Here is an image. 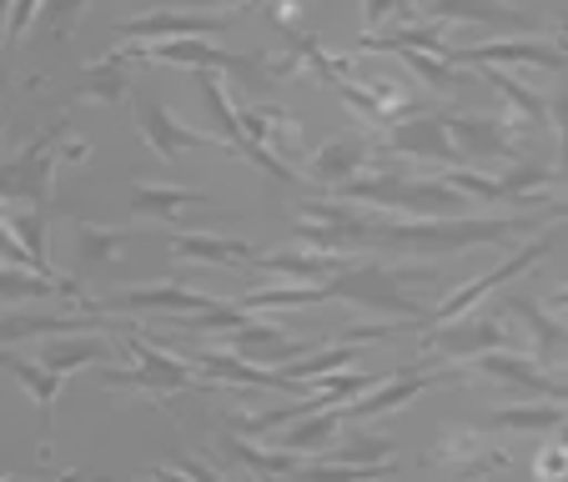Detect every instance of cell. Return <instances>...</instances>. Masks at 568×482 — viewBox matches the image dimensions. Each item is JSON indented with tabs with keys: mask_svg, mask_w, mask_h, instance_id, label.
Instances as JSON below:
<instances>
[{
	"mask_svg": "<svg viewBox=\"0 0 568 482\" xmlns=\"http://www.w3.org/2000/svg\"><path fill=\"white\" fill-rule=\"evenodd\" d=\"M554 222H568V202L554 212H508V216H433V222H413V216H393L363 206L347 232H337V252H393V257H458L473 247H504L514 236L548 232Z\"/></svg>",
	"mask_w": 568,
	"mask_h": 482,
	"instance_id": "cell-1",
	"label": "cell"
},
{
	"mask_svg": "<svg viewBox=\"0 0 568 482\" xmlns=\"http://www.w3.org/2000/svg\"><path fill=\"white\" fill-rule=\"evenodd\" d=\"M126 352L136 357V367H101V382L106 387H136L146 397H176V392H206L216 387L212 377H202L192 367L186 352H172L161 337H146L141 327H126Z\"/></svg>",
	"mask_w": 568,
	"mask_h": 482,
	"instance_id": "cell-2",
	"label": "cell"
},
{
	"mask_svg": "<svg viewBox=\"0 0 568 482\" xmlns=\"http://www.w3.org/2000/svg\"><path fill=\"white\" fill-rule=\"evenodd\" d=\"M65 131L71 121L51 116V126L41 136H31L16 156L0 161V206H45L55 192V172H61V146H65Z\"/></svg>",
	"mask_w": 568,
	"mask_h": 482,
	"instance_id": "cell-3",
	"label": "cell"
},
{
	"mask_svg": "<svg viewBox=\"0 0 568 482\" xmlns=\"http://www.w3.org/2000/svg\"><path fill=\"white\" fill-rule=\"evenodd\" d=\"M418 21H468V25H488V31H514V35H544V41H564L568 25L534 16L514 0H423Z\"/></svg>",
	"mask_w": 568,
	"mask_h": 482,
	"instance_id": "cell-4",
	"label": "cell"
},
{
	"mask_svg": "<svg viewBox=\"0 0 568 482\" xmlns=\"http://www.w3.org/2000/svg\"><path fill=\"white\" fill-rule=\"evenodd\" d=\"M554 247H558V222L548 226V232H534V242H528L524 252H514V257H504L494 271H483V277H468L463 287H453L448 297H443L438 307H433V317H428V321H438V327H443V321L468 317V311L478 307L483 297H494V291H504L514 277H528V271H534L544 257H554Z\"/></svg>",
	"mask_w": 568,
	"mask_h": 482,
	"instance_id": "cell-5",
	"label": "cell"
},
{
	"mask_svg": "<svg viewBox=\"0 0 568 482\" xmlns=\"http://www.w3.org/2000/svg\"><path fill=\"white\" fill-rule=\"evenodd\" d=\"M498 347H518V352H524V337L508 332V321H498L494 311H478V307H473L468 317L433 327L428 342H423V357H448V362H473V357L498 352Z\"/></svg>",
	"mask_w": 568,
	"mask_h": 482,
	"instance_id": "cell-6",
	"label": "cell"
},
{
	"mask_svg": "<svg viewBox=\"0 0 568 482\" xmlns=\"http://www.w3.org/2000/svg\"><path fill=\"white\" fill-rule=\"evenodd\" d=\"M236 25V16L226 11H192V6H156L141 11L131 21L116 25V41L126 45H151V41H192V35H226Z\"/></svg>",
	"mask_w": 568,
	"mask_h": 482,
	"instance_id": "cell-7",
	"label": "cell"
},
{
	"mask_svg": "<svg viewBox=\"0 0 568 482\" xmlns=\"http://www.w3.org/2000/svg\"><path fill=\"white\" fill-rule=\"evenodd\" d=\"M448 116H453L448 106H433V111H423V116H408V121H397V126L377 131V141H383V151H393V156H403V161L463 166V151H458V141H453Z\"/></svg>",
	"mask_w": 568,
	"mask_h": 482,
	"instance_id": "cell-8",
	"label": "cell"
},
{
	"mask_svg": "<svg viewBox=\"0 0 568 482\" xmlns=\"http://www.w3.org/2000/svg\"><path fill=\"white\" fill-rule=\"evenodd\" d=\"M377 161H383L377 131H347V136H333V141H322L317 151H307L302 176H312L322 192H337V186L357 182L363 172H373Z\"/></svg>",
	"mask_w": 568,
	"mask_h": 482,
	"instance_id": "cell-9",
	"label": "cell"
},
{
	"mask_svg": "<svg viewBox=\"0 0 568 482\" xmlns=\"http://www.w3.org/2000/svg\"><path fill=\"white\" fill-rule=\"evenodd\" d=\"M91 307L126 311V317H141V311H156V317H202V311H216V307H226V301L182 287V281H141V287H121V291H111V297H97Z\"/></svg>",
	"mask_w": 568,
	"mask_h": 482,
	"instance_id": "cell-10",
	"label": "cell"
},
{
	"mask_svg": "<svg viewBox=\"0 0 568 482\" xmlns=\"http://www.w3.org/2000/svg\"><path fill=\"white\" fill-rule=\"evenodd\" d=\"M131 111H136L141 136L151 141V151H156L161 161H176V156H186V151H206V146H216V151L232 156V146H226L222 136H206V131L186 126V121L176 116L172 106H161L151 91H131Z\"/></svg>",
	"mask_w": 568,
	"mask_h": 482,
	"instance_id": "cell-11",
	"label": "cell"
},
{
	"mask_svg": "<svg viewBox=\"0 0 568 482\" xmlns=\"http://www.w3.org/2000/svg\"><path fill=\"white\" fill-rule=\"evenodd\" d=\"M428 462L453 478L473 482V478H504L508 472V452L498 442H483V428H448L438 432V442L428 448Z\"/></svg>",
	"mask_w": 568,
	"mask_h": 482,
	"instance_id": "cell-12",
	"label": "cell"
},
{
	"mask_svg": "<svg viewBox=\"0 0 568 482\" xmlns=\"http://www.w3.org/2000/svg\"><path fill=\"white\" fill-rule=\"evenodd\" d=\"M473 377H488V382H504V387H518L528 397H544V402H568V382L554 377L538 357L518 352V347H498V352H483L473 362H463Z\"/></svg>",
	"mask_w": 568,
	"mask_h": 482,
	"instance_id": "cell-13",
	"label": "cell"
},
{
	"mask_svg": "<svg viewBox=\"0 0 568 482\" xmlns=\"http://www.w3.org/2000/svg\"><path fill=\"white\" fill-rule=\"evenodd\" d=\"M448 121H453V141L463 151V166H483V161L508 166V161H524L508 116H494V111H453Z\"/></svg>",
	"mask_w": 568,
	"mask_h": 482,
	"instance_id": "cell-14",
	"label": "cell"
},
{
	"mask_svg": "<svg viewBox=\"0 0 568 482\" xmlns=\"http://www.w3.org/2000/svg\"><path fill=\"white\" fill-rule=\"evenodd\" d=\"M453 65H544V71L568 75L564 41H544V35H514V41H483V45H453Z\"/></svg>",
	"mask_w": 568,
	"mask_h": 482,
	"instance_id": "cell-15",
	"label": "cell"
},
{
	"mask_svg": "<svg viewBox=\"0 0 568 482\" xmlns=\"http://www.w3.org/2000/svg\"><path fill=\"white\" fill-rule=\"evenodd\" d=\"M498 307H504V317H524L518 327H524V352L538 357V362H568V321H558L554 307H538L534 297H524V291H498Z\"/></svg>",
	"mask_w": 568,
	"mask_h": 482,
	"instance_id": "cell-16",
	"label": "cell"
},
{
	"mask_svg": "<svg viewBox=\"0 0 568 482\" xmlns=\"http://www.w3.org/2000/svg\"><path fill=\"white\" fill-rule=\"evenodd\" d=\"M236 121H242V136L257 141V146L272 151L277 161H307V136H302V121L292 116V111L247 106V101H236Z\"/></svg>",
	"mask_w": 568,
	"mask_h": 482,
	"instance_id": "cell-17",
	"label": "cell"
},
{
	"mask_svg": "<svg viewBox=\"0 0 568 482\" xmlns=\"http://www.w3.org/2000/svg\"><path fill=\"white\" fill-rule=\"evenodd\" d=\"M0 372H11L16 382L31 392V402L41 408V462L51 458V442H55V397H61L65 387V372H55V367L45 362H31V357H16L0 347Z\"/></svg>",
	"mask_w": 568,
	"mask_h": 482,
	"instance_id": "cell-18",
	"label": "cell"
},
{
	"mask_svg": "<svg viewBox=\"0 0 568 482\" xmlns=\"http://www.w3.org/2000/svg\"><path fill=\"white\" fill-rule=\"evenodd\" d=\"M51 297L71 301L75 311H97V307H91L97 297H87V287H81V281L41 277V271H31V267H11V261H0V301H51Z\"/></svg>",
	"mask_w": 568,
	"mask_h": 482,
	"instance_id": "cell-19",
	"label": "cell"
},
{
	"mask_svg": "<svg viewBox=\"0 0 568 482\" xmlns=\"http://www.w3.org/2000/svg\"><path fill=\"white\" fill-rule=\"evenodd\" d=\"M131 61H141L136 45H116V51H106L101 61H91L87 71H81V81H75V91H71V101H65V106H75V101H106V106L126 101L131 91H136V86H131V75H126Z\"/></svg>",
	"mask_w": 568,
	"mask_h": 482,
	"instance_id": "cell-20",
	"label": "cell"
},
{
	"mask_svg": "<svg viewBox=\"0 0 568 482\" xmlns=\"http://www.w3.org/2000/svg\"><path fill=\"white\" fill-rule=\"evenodd\" d=\"M252 267L267 271V277H292V281H333V277H343V271H353L357 261L343 257V252L297 247V252H262Z\"/></svg>",
	"mask_w": 568,
	"mask_h": 482,
	"instance_id": "cell-21",
	"label": "cell"
},
{
	"mask_svg": "<svg viewBox=\"0 0 568 482\" xmlns=\"http://www.w3.org/2000/svg\"><path fill=\"white\" fill-rule=\"evenodd\" d=\"M196 206H216L206 192L192 186H161V182H131L126 186V212L131 216H156V222H176V216L196 212Z\"/></svg>",
	"mask_w": 568,
	"mask_h": 482,
	"instance_id": "cell-22",
	"label": "cell"
},
{
	"mask_svg": "<svg viewBox=\"0 0 568 482\" xmlns=\"http://www.w3.org/2000/svg\"><path fill=\"white\" fill-rule=\"evenodd\" d=\"M166 257L176 261H216V267H236V261H257L262 252L236 236H206V232H172L166 236Z\"/></svg>",
	"mask_w": 568,
	"mask_h": 482,
	"instance_id": "cell-23",
	"label": "cell"
},
{
	"mask_svg": "<svg viewBox=\"0 0 568 482\" xmlns=\"http://www.w3.org/2000/svg\"><path fill=\"white\" fill-rule=\"evenodd\" d=\"M483 428H508V432L558 438V432L568 428V402H504V408L483 412Z\"/></svg>",
	"mask_w": 568,
	"mask_h": 482,
	"instance_id": "cell-24",
	"label": "cell"
},
{
	"mask_svg": "<svg viewBox=\"0 0 568 482\" xmlns=\"http://www.w3.org/2000/svg\"><path fill=\"white\" fill-rule=\"evenodd\" d=\"M71 247H75V267L97 271L126 257V232L121 226H101V222H71Z\"/></svg>",
	"mask_w": 568,
	"mask_h": 482,
	"instance_id": "cell-25",
	"label": "cell"
},
{
	"mask_svg": "<svg viewBox=\"0 0 568 482\" xmlns=\"http://www.w3.org/2000/svg\"><path fill=\"white\" fill-rule=\"evenodd\" d=\"M0 216L21 236V247L31 252L36 271H41V277H61L51 261V222H45V206H0Z\"/></svg>",
	"mask_w": 568,
	"mask_h": 482,
	"instance_id": "cell-26",
	"label": "cell"
},
{
	"mask_svg": "<svg viewBox=\"0 0 568 482\" xmlns=\"http://www.w3.org/2000/svg\"><path fill=\"white\" fill-rule=\"evenodd\" d=\"M111 342L97 332H65V337H45L41 342V362L55 367V372H75V367H91V362H106Z\"/></svg>",
	"mask_w": 568,
	"mask_h": 482,
	"instance_id": "cell-27",
	"label": "cell"
},
{
	"mask_svg": "<svg viewBox=\"0 0 568 482\" xmlns=\"http://www.w3.org/2000/svg\"><path fill=\"white\" fill-rule=\"evenodd\" d=\"M317 301H333L322 281H277V287H252L236 297L242 311H297V307H317Z\"/></svg>",
	"mask_w": 568,
	"mask_h": 482,
	"instance_id": "cell-28",
	"label": "cell"
},
{
	"mask_svg": "<svg viewBox=\"0 0 568 482\" xmlns=\"http://www.w3.org/2000/svg\"><path fill=\"white\" fill-rule=\"evenodd\" d=\"M337 428H343V408H327V412H312V418H302V422H292L287 432L277 438V448H287V452H302V458H312V452H327L337 448Z\"/></svg>",
	"mask_w": 568,
	"mask_h": 482,
	"instance_id": "cell-29",
	"label": "cell"
},
{
	"mask_svg": "<svg viewBox=\"0 0 568 482\" xmlns=\"http://www.w3.org/2000/svg\"><path fill=\"white\" fill-rule=\"evenodd\" d=\"M478 71H483V86L498 91V96L518 111V121H528V126H544V121H548V96H538L534 86H524V81H518V75H508L504 65H478Z\"/></svg>",
	"mask_w": 568,
	"mask_h": 482,
	"instance_id": "cell-30",
	"label": "cell"
},
{
	"mask_svg": "<svg viewBox=\"0 0 568 482\" xmlns=\"http://www.w3.org/2000/svg\"><path fill=\"white\" fill-rule=\"evenodd\" d=\"M438 182H448L453 192H463L468 202H504L518 212V196L508 192L504 176H488V172H478V166H443Z\"/></svg>",
	"mask_w": 568,
	"mask_h": 482,
	"instance_id": "cell-31",
	"label": "cell"
},
{
	"mask_svg": "<svg viewBox=\"0 0 568 482\" xmlns=\"http://www.w3.org/2000/svg\"><path fill=\"white\" fill-rule=\"evenodd\" d=\"M202 106H206V116H212V126H216V136L232 146V156H236V146H242V121H236V101L226 96V86L216 81L212 71L202 75Z\"/></svg>",
	"mask_w": 568,
	"mask_h": 482,
	"instance_id": "cell-32",
	"label": "cell"
},
{
	"mask_svg": "<svg viewBox=\"0 0 568 482\" xmlns=\"http://www.w3.org/2000/svg\"><path fill=\"white\" fill-rule=\"evenodd\" d=\"M393 452H397V438L363 428V432H353L347 442H337L322 462H353V468H367V462H393Z\"/></svg>",
	"mask_w": 568,
	"mask_h": 482,
	"instance_id": "cell-33",
	"label": "cell"
},
{
	"mask_svg": "<svg viewBox=\"0 0 568 482\" xmlns=\"http://www.w3.org/2000/svg\"><path fill=\"white\" fill-rule=\"evenodd\" d=\"M91 0H45L41 16H36V25H41L45 41H65V35L81 25V16H87Z\"/></svg>",
	"mask_w": 568,
	"mask_h": 482,
	"instance_id": "cell-34",
	"label": "cell"
},
{
	"mask_svg": "<svg viewBox=\"0 0 568 482\" xmlns=\"http://www.w3.org/2000/svg\"><path fill=\"white\" fill-rule=\"evenodd\" d=\"M528 472H534L538 482H568V442L564 438H548L544 448L534 452Z\"/></svg>",
	"mask_w": 568,
	"mask_h": 482,
	"instance_id": "cell-35",
	"label": "cell"
},
{
	"mask_svg": "<svg viewBox=\"0 0 568 482\" xmlns=\"http://www.w3.org/2000/svg\"><path fill=\"white\" fill-rule=\"evenodd\" d=\"M387 16L403 25V21L413 16V0H363V25H367V31H377Z\"/></svg>",
	"mask_w": 568,
	"mask_h": 482,
	"instance_id": "cell-36",
	"label": "cell"
},
{
	"mask_svg": "<svg viewBox=\"0 0 568 482\" xmlns=\"http://www.w3.org/2000/svg\"><path fill=\"white\" fill-rule=\"evenodd\" d=\"M41 6H45V0H16V6H11V25H6V51H11V45L21 41V35L36 25V16H41Z\"/></svg>",
	"mask_w": 568,
	"mask_h": 482,
	"instance_id": "cell-37",
	"label": "cell"
},
{
	"mask_svg": "<svg viewBox=\"0 0 568 482\" xmlns=\"http://www.w3.org/2000/svg\"><path fill=\"white\" fill-rule=\"evenodd\" d=\"M548 121H554V131H558V156L568 161V81L548 96Z\"/></svg>",
	"mask_w": 568,
	"mask_h": 482,
	"instance_id": "cell-38",
	"label": "cell"
},
{
	"mask_svg": "<svg viewBox=\"0 0 568 482\" xmlns=\"http://www.w3.org/2000/svg\"><path fill=\"white\" fill-rule=\"evenodd\" d=\"M176 468H182L192 482H232V478H226V472H216L212 462L202 458V452H176Z\"/></svg>",
	"mask_w": 568,
	"mask_h": 482,
	"instance_id": "cell-39",
	"label": "cell"
},
{
	"mask_svg": "<svg viewBox=\"0 0 568 482\" xmlns=\"http://www.w3.org/2000/svg\"><path fill=\"white\" fill-rule=\"evenodd\" d=\"M182 6H192V11H226V6H247V0H182Z\"/></svg>",
	"mask_w": 568,
	"mask_h": 482,
	"instance_id": "cell-40",
	"label": "cell"
},
{
	"mask_svg": "<svg viewBox=\"0 0 568 482\" xmlns=\"http://www.w3.org/2000/svg\"><path fill=\"white\" fill-rule=\"evenodd\" d=\"M11 6H16V0H0V55H6V25H11Z\"/></svg>",
	"mask_w": 568,
	"mask_h": 482,
	"instance_id": "cell-41",
	"label": "cell"
},
{
	"mask_svg": "<svg viewBox=\"0 0 568 482\" xmlns=\"http://www.w3.org/2000/svg\"><path fill=\"white\" fill-rule=\"evenodd\" d=\"M51 482H111V478H97V472H81V468H75V472H65V478H51Z\"/></svg>",
	"mask_w": 568,
	"mask_h": 482,
	"instance_id": "cell-42",
	"label": "cell"
},
{
	"mask_svg": "<svg viewBox=\"0 0 568 482\" xmlns=\"http://www.w3.org/2000/svg\"><path fill=\"white\" fill-rule=\"evenodd\" d=\"M548 307H554V311H568V287L554 291V297H548Z\"/></svg>",
	"mask_w": 568,
	"mask_h": 482,
	"instance_id": "cell-43",
	"label": "cell"
},
{
	"mask_svg": "<svg viewBox=\"0 0 568 482\" xmlns=\"http://www.w3.org/2000/svg\"><path fill=\"white\" fill-rule=\"evenodd\" d=\"M554 186H568V166H558L554 172Z\"/></svg>",
	"mask_w": 568,
	"mask_h": 482,
	"instance_id": "cell-44",
	"label": "cell"
},
{
	"mask_svg": "<svg viewBox=\"0 0 568 482\" xmlns=\"http://www.w3.org/2000/svg\"><path fill=\"white\" fill-rule=\"evenodd\" d=\"M0 141H6V121H0Z\"/></svg>",
	"mask_w": 568,
	"mask_h": 482,
	"instance_id": "cell-45",
	"label": "cell"
},
{
	"mask_svg": "<svg viewBox=\"0 0 568 482\" xmlns=\"http://www.w3.org/2000/svg\"><path fill=\"white\" fill-rule=\"evenodd\" d=\"M558 438H564V442H568V428H564V432H558Z\"/></svg>",
	"mask_w": 568,
	"mask_h": 482,
	"instance_id": "cell-46",
	"label": "cell"
}]
</instances>
